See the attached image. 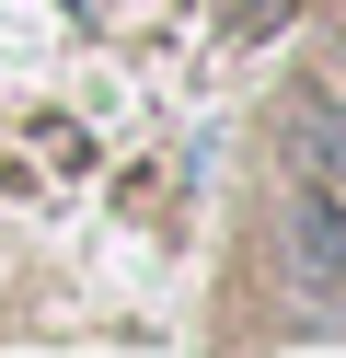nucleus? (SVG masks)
<instances>
[{
  "label": "nucleus",
  "mask_w": 346,
  "mask_h": 358,
  "mask_svg": "<svg viewBox=\"0 0 346 358\" xmlns=\"http://www.w3.org/2000/svg\"><path fill=\"white\" fill-rule=\"evenodd\" d=\"M289 266H300V289H346V196L323 173L289 185Z\"/></svg>",
  "instance_id": "nucleus-1"
},
{
  "label": "nucleus",
  "mask_w": 346,
  "mask_h": 358,
  "mask_svg": "<svg viewBox=\"0 0 346 358\" xmlns=\"http://www.w3.org/2000/svg\"><path fill=\"white\" fill-rule=\"evenodd\" d=\"M300 162L346 196V93H300Z\"/></svg>",
  "instance_id": "nucleus-2"
}]
</instances>
